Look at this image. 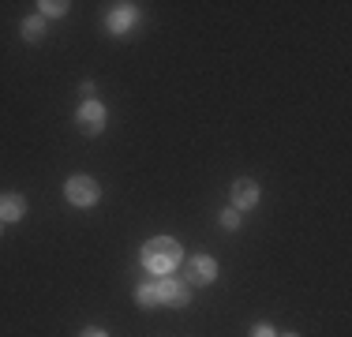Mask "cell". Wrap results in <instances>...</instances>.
<instances>
[{"mask_svg":"<svg viewBox=\"0 0 352 337\" xmlns=\"http://www.w3.org/2000/svg\"><path fill=\"white\" fill-rule=\"evenodd\" d=\"M146 266L154 270V274H169V270L180 263V243L169 240V236H162V240H150L146 243Z\"/></svg>","mask_w":352,"mask_h":337,"instance_id":"6da1fadb","label":"cell"},{"mask_svg":"<svg viewBox=\"0 0 352 337\" xmlns=\"http://www.w3.org/2000/svg\"><path fill=\"white\" fill-rule=\"evenodd\" d=\"M68 199L75 206H90L98 199V184L90 176H75V180H68Z\"/></svg>","mask_w":352,"mask_h":337,"instance_id":"7a4b0ae2","label":"cell"},{"mask_svg":"<svg viewBox=\"0 0 352 337\" xmlns=\"http://www.w3.org/2000/svg\"><path fill=\"white\" fill-rule=\"evenodd\" d=\"M157 300H165V303H173V307H184L188 303V289H184L180 281H173V277H165V281H157Z\"/></svg>","mask_w":352,"mask_h":337,"instance_id":"3957f363","label":"cell"},{"mask_svg":"<svg viewBox=\"0 0 352 337\" xmlns=\"http://www.w3.org/2000/svg\"><path fill=\"white\" fill-rule=\"evenodd\" d=\"M214 274H217V266H214V259H206V255H199V259H191V263H188V277L195 285L214 281Z\"/></svg>","mask_w":352,"mask_h":337,"instance_id":"277c9868","label":"cell"},{"mask_svg":"<svg viewBox=\"0 0 352 337\" xmlns=\"http://www.w3.org/2000/svg\"><path fill=\"white\" fill-rule=\"evenodd\" d=\"M79 124H82V131H102L105 109L98 105V101H87V105H82V113H79Z\"/></svg>","mask_w":352,"mask_h":337,"instance_id":"5b68a950","label":"cell"},{"mask_svg":"<svg viewBox=\"0 0 352 337\" xmlns=\"http://www.w3.org/2000/svg\"><path fill=\"white\" fill-rule=\"evenodd\" d=\"M232 202H236L240 210L255 206V202H258V188L251 180H236V184H232Z\"/></svg>","mask_w":352,"mask_h":337,"instance_id":"8992f818","label":"cell"},{"mask_svg":"<svg viewBox=\"0 0 352 337\" xmlns=\"http://www.w3.org/2000/svg\"><path fill=\"white\" fill-rule=\"evenodd\" d=\"M23 210H27L23 195H4V199H0V217H4V221H19Z\"/></svg>","mask_w":352,"mask_h":337,"instance_id":"52a82bcc","label":"cell"},{"mask_svg":"<svg viewBox=\"0 0 352 337\" xmlns=\"http://www.w3.org/2000/svg\"><path fill=\"white\" fill-rule=\"evenodd\" d=\"M23 34H27L30 41L41 38V19H27V23H23Z\"/></svg>","mask_w":352,"mask_h":337,"instance_id":"ba28073f","label":"cell"},{"mask_svg":"<svg viewBox=\"0 0 352 337\" xmlns=\"http://www.w3.org/2000/svg\"><path fill=\"white\" fill-rule=\"evenodd\" d=\"M135 300H139V303H146V307H150V303H154V300H157V292H154V289H150V285H142V289L135 292Z\"/></svg>","mask_w":352,"mask_h":337,"instance_id":"9c48e42d","label":"cell"},{"mask_svg":"<svg viewBox=\"0 0 352 337\" xmlns=\"http://www.w3.org/2000/svg\"><path fill=\"white\" fill-rule=\"evenodd\" d=\"M109 23H113V30H124V27H128V23H131V12H116L113 19H109Z\"/></svg>","mask_w":352,"mask_h":337,"instance_id":"30bf717a","label":"cell"},{"mask_svg":"<svg viewBox=\"0 0 352 337\" xmlns=\"http://www.w3.org/2000/svg\"><path fill=\"white\" fill-rule=\"evenodd\" d=\"M221 225H225V229H236V225H240V214H236V210H225V214H221Z\"/></svg>","mask_w":352,"mask_h":337,"instance_id":"8fae6325","label":"cell"},{"mask_svg":"<svg viewBox=\"0 0 352 337\" xmlns=\"http://www.w3.org/2000/svg\"><path fill=\"white\" fill-rule=\"evenodd\" d=\"M41 8H45V15H64V8H68V4H56V0H45Z\"/></svg>","mask_w":352,"mask_h":337,"instance_id":"7c38bea8","label":"cell"},{"mask_svg":"<svg viewBox=\"0 0 352 337\" xmlns=\"http://www.w3.org/2000/svg\"><path fill=\"white\" fill-rule=\"evenodd\" d=\"M255 337H274L270 326H255Z\"/></svg>","mask_w":352,"mask_h":337,"instance_id":"4fadbf2b","label":"cell"},{"mask_svg":"<svg viewBox=\"0 0 352 337\" xmlns=\"http://www.w3.org/2000/svg\"><path fill=\"white\" fill-rule=\"evenodd\" d=\"M82 337H105L102 330H87V334H82Z\"/></svg>","mask_w":352,"mask_h":337,"instance_id":"5bb4252c","label":"cell"},{"mask_svg":"<svg viewBox=\"0 0 352 337\" xmlns=\"http://www.w3.org/2000/svg\"><path fill=\"white\" fill-rule=\"evenodd\" d=\"M289 337H292V334H289Z\"/></svg>","mask_w":352,"mask_h":337,"instance_id":"9a60e30c","label":"cell"}]
</instances>
